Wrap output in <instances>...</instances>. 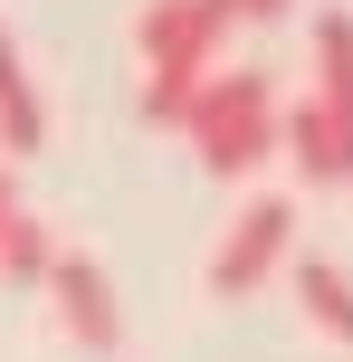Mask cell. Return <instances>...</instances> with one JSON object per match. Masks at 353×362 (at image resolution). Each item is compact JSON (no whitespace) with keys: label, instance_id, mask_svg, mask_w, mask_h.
Returning a JSON list of instances; mask_svg holds the SVG:
<instances>
[{"label":"cell","instance_id":"5b68a950","mask_svg":"<svg viewBox=\"0 0 353 362\" xmlns=\"http://www.w3.org/2000/svg\"><path fill=\"white\" fill-rule=\"evenodd\" d=\"M48 144V115H38V86H29V67H19V38L0 29V153H29Z\"/></svg>","mask_w":353,"mask_h":362},{"label":"cell","instance_id":"52a82bcc","mask_svg":"<svg viewBox=\"0 0 353 362\" xmlns=\"http://www.w3.org/2000/svg\"><path fill=\"white\" fill-rule=\"evenodd\" d=\"M144 67H153V76H144V115H153V124H182L191 86H201L220 57H182V48H172V57H144Z\"/></svg>","mask_w":353,"mask_h":362},{"label":"cell","instance_id":"6da1fadb","mask_svg":"<svg viewBox=\"0 0 353 362\" xmlns=\"http://www.w3.org/2000/svg\"><path fill=\"white\" fill-rule=\"evenodd\" d=\"M182 134H191V153H201L210 181H248L258 163H277V95H267V76L258 67L248 76L210 67L191 86V105H182Z\"/></svg>","mask_w":353,"mask_h":362},{"label":"cell","instance_id":"ba28073f","mask_svg":"<svg viewBox=\"0 0 353 362\" xmlns=\"http://www.w3.org/2000/svg\"><path fill=\"white\" fill-rule=\"evenodd\" d=\"M316 95L353 105V10H325L316 19Z\"/></svg>","mask_w":353,"mask_h":362},{"label":"cell","instance_id":"277c9868","mask_svg":"<svg viewBox=\"0 0 353 362\" xmlns=\"http://www.w3.org/2000/svg\"><path fill=\"white\" fill-rule=\"evenodd\" d=\"M38 286H48L67 344H86V353H115V344H125V315H115V286H105V267H96V257H67V248H57Z\"/></svg>","mask_w":353,"mask_h":362},{"label":"cell","instance_id":"8992f818","mask_svg":"<svg viewBox=\"0 0 353 362\" xmlns=\"http://www.w3.org/2000/svg\"><path fill=\"white\" fill-rule=\"evenodd\" d=\"M296 305L316 334H344L353 344V276L335 267V257H296Z\"/></svg>","mask_w":353,"mask_h":362},{"label":"cell","instance_id":"9c48e42d","mask_svg":"<svg viewBox=\"0 0 353 362\" xmlns=\"http://www.w3.org/2000/svg\"><path fill=\"white\" fill-rule=\"evenodd\" d=\"M48 257H57L48 219H29V210H10V219H0V276H19V286H38V276H48Z\"/></svg>","mask_w":353,"mask_h":362},{"label":"cell","instance_id":"7a4b0ae2","mask_svg":"<svg viewBox=\"0 0 353 362\" xmlns=\"http://www.w3.org/2000/svg\"><path fill=\"white\" fill-rule=\"evenodd\" d=\"M277 153L316 181V191H344V181H353V105H335V95L306 86L296 105L277 115Z\"/></svg>","mask_w":353,"mask_h":362},{"label":"cell","instance_id":"3957f363","mask_svg":"<svg viewBox=\"0 0 353 362\" xmlns=\"http://www.w3.org/2000/svg\"><path fill=\"white\" fill-rule=\"evenodd\" d=\"M287 229H296L287 200H248V210L229 219L220 257H210V296H258L267 276H277V257H287Z\"/></svg>","mask_w":353,"mask_h":362}]
</instances>
